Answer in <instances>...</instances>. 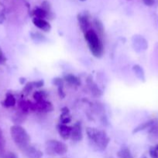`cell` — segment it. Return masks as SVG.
<instances>
[{
	"label": "cell",
	"mask_w": 158,
	"mask_h": 158,
	"mask_svg": "<svg viewBox=\"0 0 158 158\" xmlns=\"http://www.w3.org/2000/svg\"><path fill=\"white\" fill-rule=\"evenodd\" d=\"M135 39L134 44L136 47H137L138 49H139V50H145L147 49V46H148V44H147V42L143 37L140 36H136Z\"/></svg>",
	"instance_id": "obj_14"
},
{
	"label": "cell",
	"mask_w": 158,
	"mask_h": 158,
	"mask_svg": "<svg viewBox=\"0 0 158 158\" xmlns=\"http://www.w3.org/2000/svg\"><path fill=\"white\" fill-rule=\"evenodd\" d=\"M25 120H26V114H24L22 112L16 113L13 116V118H12V120L15 123V125L21 124V123H23L25 121Z\"/></svg>",
	"instance_id": "obj_20"
},
{
	"label": "cell",
	"mask_w": 158,
	"mask_h": 158,
	"mask_svg": "<svg viewBox=\"0 0 158 158\" xmlns=\"http://www.w3.org/2000/svg\"><path fill=\"white\" fill-rule=\"evenodd\" d=\"M148 134L150 135V137H153V138H156L158 137V124L156 123H155L153 126L150 127L149 128Z\"/></svg>",
	"instance_id": "obj_24"
},
{
	"label": "cell",
	"mask_w": 158,
	"mask_h": 158,
	"mask_svg": "<svg viewBox=\"0 0 158 158\" xmlns=\"http://www.w3.org/2000/svg\"><path fill=\"white\" fill-rule=\"evenodd\" d=\"M10 134L14 143L21 151L30 145V137L26 130L20 125H13L10 128Z\"/></svg>",
	"instance_id": "obj_3"
},
{
	"label": "cell",
	"mask_w": 158,
	"mask_h": 158,
	"mask_svg": "<svg viewBox=\"0 0 158 158\" xmlns=\"http://www.w3.org/2000/svg\"><path fill=\"white\" fill-rule=\"evenodd\" d=\"M22 152L26 156L27 158H41L43 157V152L40 151V150L37 149L35 147L32 146V145H29Z\"/></svg>",
	"instance_id": "obj_9"
},
{
	"label": "cell",
	"mask_w": 158,
	"mask_h": 158,
	"mask_svg": "<svg viewBox=\"0 0 158 158\" xmlns=\"http://www.w3.org/2000/svg\"><path fill=\"white\" fill-rule=\"evenodd\" d=\"M57 93H58L59 97H60L61 99H64L65 97V96H66L65 95L64 91V86L57 88Z\"/></svg>",
	"instance_id": "obj_31"
},
{
	"label": "cell",
	"mask_w": 158,
	"mask_h": 158,
	"mask_svg": "<svg viewBox=\"0 0 158 158\" xmlns=\"http://www.w3.org/2000/svg\"><path fill=\"white\" fill-rule=\"evenodd\" d=\"M45 150L50 156L64 155L68 152V146L64 143L57 140H50L46 142Z\"/></svg>",
	"instance_id": "obj_4"
},
{
	"label": "cell",
	"mask_w": 158,
	"mask_h": 158,
	"mask_svg": "<svg viewBox=\"0 0 158 158\" xmlns=\"http://www.w3.org/2000/svg\"><path fill=\"white\" fill-rule=\"evenodd\" d=\"M32 15H33L34 18H39V19H43L49 16V12H46V10L43 9V8H36L32 12Z\"/></svg>",
	"instance_id": "obj_16"
},
{
	"label": "cell",
	"mask_w": 158,
	"mask_h": 158,
	"mask_svg": "<svg viewBox=\"0 0 158 158\" xmlns=\"http://www.w3.org/2000/svg\"><path fill=\"white\" fill-rule=\"evenodd\" d=\"M33 83L34 87L40 88V87H42V86H43V85H44V81H43V80H37V81L33 82Z\"/></svg>",
	"instance_id": "obj_30"
},
{
	"label": "cell",
	"mask_w": 158,
	"mask_h": 158,
	"mask_svg": "<svg viewBox=\"0 0 158 158\" xmlns=\"http://www.w3.org/2000/svg\"><path fill=\"white\" fill-rule=\"evenodd\" d=\"M86 134L89 141L93 146L95 147L99 151H105L110 142L109 137L106 132L94 127H88Z\"/></svg>",
	"instance_id": "obj_1"
},
{
	"label": "cell",
	"mask_w": 158,
	"mask_h": 158,
	"mask_svg": "<svg viewBox=\"0 0 158 158\" xmlns=\"http://www.w3.org/2000/svg\"><path fill=\"white\" fill-rule=\"evenodd\" d=\"M128 1H129V0H128Z\"/></svg>",
	"instance_id": "obj_41"
},
{
	"label": "cell",
	"mask_w": 158,
	"mask_h": 158,
	"mask_svg": "<svg viewBox=\"0 0 158 158\" xmlns=\"http://www.w3.org/2000/svg\"><path fill=\"white\" fill-rule=\"evenodd\" d=\"M117 157L119 158H133L131 151L127 148H123L118 151Z\"/></svg>",
	"instance_id": "obj_19"
},
{
	"label": "cell",
	"mask_w": 158,
	"mask_h": 158,
	"mask_svg": "<svg viewBox=\"0 0 158 158\" xmlns=\"http://www.w3.org/2000/svg\"><path fill=\"white\" fill-rule=\"evenodd\" d=\"M3 158H18L16 156V154L13 152H9L7 154H6V155L4 156Z\"/></svg>",
	"instance_id": "obj_33"
},
{
	"label": "cell",
	"mask_w": 158,
	"mask_h": 158,
	"mask_svg": "<svg viewBox=\"0 0 158 158\" xmlns=\"http://www.w3.org/2000/svg\"><path fill=\"white\" fill-rule=\"evenodd\" d=\"M25 81H26V79L25 78H20V82L21 84H23V83H25Z\"/></svg>",
	"instance_id": "obj_36"
},
{
	"label": "cell",
	"mask_w": 158,
	"mask_h": 158,
	"mask_svg": "<svg viewBox=\"0 0 158 158\" xmlns=\"http://www.w3.org/2000/svg\"><path fill=\"white\" fill-rule=\"evenodd\" d=\"M33 88H34V86L33 82H29V83H26V84L24 86V87H23V94H24L25 96H28L29 94H30L31 91L33 89Z\"/></svg>",
	"instance_id": "obj_25"
},
{
	"label": "cell",
	"mask_w": 158,
	"mask_h": 158,
	"mask_svg": "<svg viewBox=\"0 0 158 158\" xmlns=\"http://www.w3.org/2000/svg\"><path fill=\"white\" fill-rule=\"evenodd\" d=\"M94 26H95V29H96V33L99 35V36L100 37H102L103 36V34H104V26H103V24H102V22L100 21L99 19H95L94 20Z\"/></svg>",
	"instance_id": "obj_21"
},
{
	"label": "cell",
	"mask_w": 158,
	"mask_h": 158,
	"mask_svg": "<svg viewBox=\"0 0 158 158\" xmlns=\"http://www.w3.org/2000/svg\"><path fill=\"white\" fill-rule=\"evenodd\" d=\"M80 1H82V2H83V1H85V0H80Z\"/></svg>",
	"instance_id": "obj_38"
},
{
	"label": "cell",
	"mask_w": 158,
	"mask_h": 158,
	"mask_svg": "<svg viewBox=\"0 0 158 158\" xmlns=\"http://www.w3.org/2000/svg\"><path fill=\"white\" fill-rule=\"evenodd\" d=\"M64 80L60 77H56L53 80V84L57 86V88L64 86Z\"/></svg>",
	"instance_id": "obj_26"
},
{
	"label": "cell",
	"mask_w": 158,
	"mask_h": 158,
	"mask_svg": "<svg viewBox=\"0 0 158 158\" xmlns=\"http://www.w3.org/2000/svg\"><path fill=\"white\" fill-rule=\"evenodd\" d=\"M149 154L151 158H158V151L156 147H151L149 150Z\"/></svg>",
	"instance_id": "obj_28"
},
{
	"label": "cell",
	"mask_w": 158,
	"mask_h": 158,
	"mask_svg": "<svg viewBox=\"0 0 158 158\" xmlns=\"http://www.w3.org/2000/svg\"><path fill=\"white\" fill-rule=\"evenodd\" d=\"M47 97V94L45 91H36L34 92L33 95V97L34 100H36V102H40L42 100H44L45 98Z\"/></svg>",
	"instance_id": "obj_22"
},
{
	"label": "cell",
	"mask_w": 158,
	"mask_h": 158,
	"mask_svg": "<svg viewBox=\"0 0 158 158\" xmlns=\"http://www.w3.org/2000/svg\"><path fill=\"white\" fill-rule=\"evenodd\" d=\"M31 37L33 39H34L35 40H37V41H42L43 39H45L44 35L40 33H38V32H37V33H32L31 34Z\"/></svg>",
	"instance_id": "obj_29"
},
{
	"label": "cell",
	"mask_w": 158,
	"mask_h": 158,
	"mask_svg": "<svg viewBox=\"0 0 158 158\" xmlns=\"http://www.w3.org/2000/svg\"><path fill=\"white\" fill-rule=\"evenodd\" d=\"M53 110H54L53 104L50 102L46 101V100L32 103V108H31L32 112H39L42 113V114H46V113L52 112Z\"/></svg>",
	"instance_id": "obj_5"
},
{
	"label": "cell",
	"mask_w": 158,
	"mask_h": 158,
	"mask_svg": "<svg viewBox=\"0 0 158 158\" xmlns=\"http://www.w3.org/2000/svg\"><path fill=\"white\" fill-rule=\"evenodd\" d=\"M156 150H157V151H158V144L156 146Z\"/></svg>",
	"instance_id": "obj_37"
},
{
	"label": "cell",
	"mask_w": 158,
	"mask_h": 158,
	"mask_svg": "<svg viewBox=\"0 0 158 158\" xmlns=\"http://www.w3.org/2000/svg\"><path fill=\"white\" fill-rule=\"evenodd\" d=\"M108 158H113V157H108Z\"/></svg>",
	"instance_id": "obj_40"
},
{
	"label": "cell",
	"mask_w": 158,
	"mask_h": 158,
	"mask_svg": "<svg viewBox=\"0 0 158 158\" xmlns=\"http://www.w3.org/2000/svg\"><path fill=\"white\" fill-rule=\"evenodd\" d=\"M85 39L92 55L96 58L102 57L104 52V46L102 40L95 31L91 29L85 32Z\"/></svg>",
	"instance_id": "obj_2"
},
{
	"label": "cell",
	"mask_w": 158,
	"mask_h": 158,
	"mask_svg": "<svg viewBox=\"0 0 158 158\" xmlns=\"http://www.w3.org/2000/svg\"><path fill=\"white\" fill-rule=\"evenodd\" d=\"M77 21H78L81 30L84 32V34L91 29H90L91 23H90L89 16L88 15H86V14H79L77 15Z\"/></svg>",
	"instance_id": "obj_6"
},
{
	"label": "cell",
	"mask_w": 158,
	"mask_h": 158,
	"mask_svg": "<svg viewBox=\"0 0 158 158\" xmlns=\"http://www.w3.org/2000/svg\"><path fill=\"white\" fill-rule=\"evenodd\" d=\"M6 57H5L1 49H0V64H3V63H6Z\"/></svg>",
	"instance_id": "obj_34"
},
{
	"label": "cell",
	"mask_w": 158,
	"mask_h": 158,
	"mask_svg": "<svg viewBox=\"0 0 158 158\" xmlns=\"http://www.w3.org/2000/svg\"><path fill=\"white\" fill-rule=\"evenodd\" d=\"M41 8H43L44 10H46L48 12H50V6L49 2H43Z\"/></svg>",
	"instance_id": "obj_32"
},
{
	"label": "cell",
	"mask_w": 158,
	"mask_h": 158,
	"mask_svg": "<svg viewBox=\"0 0 158 158\" xmlns=\"http://www.w3.org/2000/svg\"><path fill=\"white\" fill-rule=\"evenodd\" d=\"M15 98L12 94H6V99H5L4 102H3V106L6 107H12L15 105Z\"/></svg>",
	"instance_id": "obj_17"
},
{
	"label": "cell",
	"mask_w": 158,
	"mask_h": 158,
	"mask_svg": "<svg viewBox=\"0 0 158 158\" xmlns=\"http://www.w3.org/2000/svg\"><path fill=\"white\" fill-rule=\"evenodd\" d=\"M133 70L138 79L143 82L145 81V73H144L143 69L139 65H134L133 67Z\"/></svg>",
	"instance_id": "obj_18"
},
{
	"label": "cell",
	"mask_w": 158,
	"mask_h": 158,
	"mask_svg": "<svg viewBox=\"0 0 158 158\" xmlns=\"http://www.w3.org/2000/svg\"><path fill=\"white\" fill-rule=\"evenodd\" d=\"M86 83H87V86H88V89H89L90 92L91 93L94 97H99L100 96H102V92L99 87L98 86V85L96 84V83H94V80H92V77L91 76L88 77L86 80Z\"/></svg>",
	"instance_id": "obj_8"
},
{
	"label": "cell",
	"mask_w": 158,
	"mask_h": 158,
	"mask_svg": "<svg viewBox=\"0 0 158 158\" xmlns=\"http://www.w3.org/2000/svg\"><path fill=\"white\" fill-rule=\"evenodd\" d=\"M6 155V140L0 131V158H3Z\"/></svg>",
	"instance_id": "obj_23"
},
{
	"label": "cell",
	"mask_w": 158,
	"mask_h": 158,
	"mask_svg": "<svg viewBox=\"0 0 158 158\" xmlns=\"http://www.w3.org/2000/svg\"><path fill=\"white\" fill-rule=\"evenodd\" d=\"M71 131H72V127H69L66 124H62V123L57 125V131L63 140H67L71 138Z\"/></svg>",
	"instance_id": "obj_10"
},
{
	"label": "cell",
	"mask_w": 158,
	"mask_h": 158,
	"mask_svg": "<svg viewBox=\"0 0 158 158\" xmlns=\"http://www.w3.org/2000/svg\"><path fill=\"white\" fill-rule=\"evenodd\" d=\"M32 102L29 100H23L22 99L19 102V107H20V110L22 113L24 114H29L31 111V108H32Z\"/></svg>",
	"instance_id": "obj_12"
},
{
	"label": "cell",
	"mask_w": 158,
	"mask_h": 158,
	"mask_svg": "<svg viewBox=\"0 0 158 158\" xmlns=\"http://www.w3.org/2000/svg\"><path fill=\"white\" fill-rule=\"evenodd\" d=\"M64 80L70 85H74V86H80L81 80H79L78 77L73 74H67L64 77Z\"/></svg>",
	"instance_id": "obj_15"
},
{
	"label": "cell",
	"mask_w": 158,
	"mask_h": 158,
	"mask_svg": "<svg viewBox=\"0 0 158 158\" xmlns=\"http://www.w3.org/2000/svg\"><path fill=\"white\" fill-rule=\"evenodd\" d=\"M143 2L144 4L147 6H153L155 3L154 0H143Z\"/></svg>",
	"instance_id": "obj_35"
},
{
	"label": "cell",
	"mask_w": 158,
	"mask_h": 158,
	"mask_svg": "<svg viewBox=\"0 0 158 158\" xmlns=\"http://www.w3.org/2000/svg\"><path fill=\"white\" fill-rule=\"evenodd\" d=\"M143 158H147V157H143Z\"/></svg>",
	"instance_id": "obj_39"
},
{
	"label": "cell",
	"mask_w": 158,
	"mask_h": 158,
	"mask_svg": "<svg viewBox=\"0 0 158 158\" xmlns=\"http://www.w3.org/2000/svg\"><path fill=\"white\" fill-rule=\"evenodd\" d=\"M71 116V114H70V110L69 109H68L67 106H64V107H63L61 109V114H60V120H63V119L66 118V117H68Z\"/></svg>",
	"instance_id": "obj_27"
},
{
	"label": "cell",
	"mask_w": 158,
	"mask_h": 158,
	"mask_svg": "<svg viewBox=\"0 0 158 158\" xmlns=\"http://www.w3.org/2000/svg\"><path fill=\"white\" fill-rule=\"evenodd\" d=\"M33 23L36 27L44 31V32H50V30L51 29L50 24L43 19L33 18Z\"/></svg>",
	"instance_id": "obj_11"
},
{
	"label": "cell",
	"mask_w": 158,
	"mask_h": 158,
	"mask_svg": "<svg viewBox=\"0 0 158 158\" xmlns=\"http://www.w3.org/2000/svg\"><path fill=\"white\" fill-rule=\"evenodd\" d=\"M82 138H83V134H82L81 124L79 122H77L72 127L71 139L74 142H79L82 140Z\"/></svg>",
	"instance_id": "obj_7"
},
{
	"label": "cell",
	"mask_w": 158,
	"mask_h": 158,
	"mask_svg": "<svg viewBox=\"0 0 158 158\" xmlns=\"http://www.w3.org/2000/svg\"><path fill=\"white\" fill-rule=\"evenodd\" d=\"M156 123L154 120H150L148 121L143 122V123H140L139 125H138L136 127L134 128V130L133 131V134H136V133H139L140 131H144V130L149 129L151 126H153L154 123Z\"/></svg>",
	"instance_id": "obj_13"
}]
</instances>
